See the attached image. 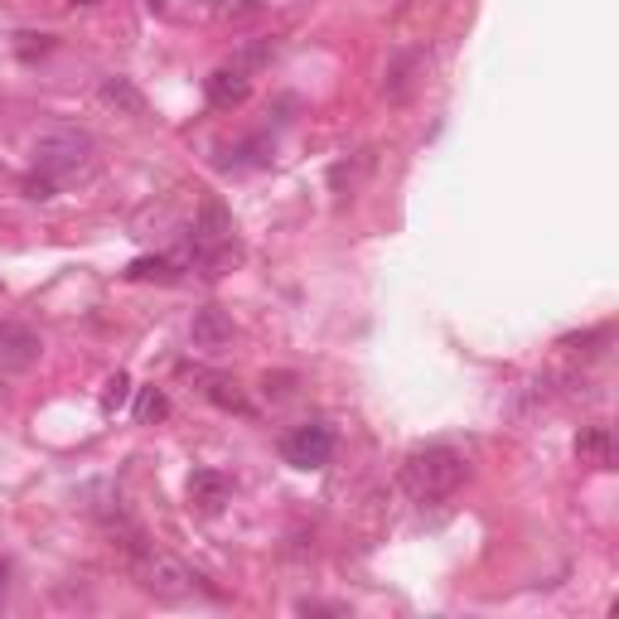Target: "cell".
I'll return each mask as SVG.
<instances>
[{"instance_id":"9a60e30c","label":"cell","mask_w":619,"mask_h":619,"mask_svg":"<svg viewBox=\"0 0 619 619\" xmlns=\"http://www.w3.org/2000/svg\"><path fill=\"white\" fill-rule=\"evenodd\" d=\"M266 397H276V402H281V397H290V393H296V373H276V378H272V373H266Z\"/></svg>"},{"instance_id":"6da1fadb","label":"cell","mask_w":619,"mask_h":619,"mask_svg":"<svg viewBox=\"0 0 619 619\" xmlns=\"http://www.w3.org/2000/svg\"><path fill=\"white\" fill-rule=\"evenodd\" d=\"M402 484L411 499L435 504L451 499V494L465 484V455L451 451V445H427V451H411L402 465Z\"/></svg>"},{"instance_id":"277c9868","label":"cell","mask_w":619,"mask_h":619,"mask_svg":"<svg viewBox=\"0 0 619 619\" xmlns=\"http://www.w3.org/2000/svg\"><path fill=\"white\" fill-rule=\"evenodd\" d=\"M141 586L151 590V596H161V600H179V596H189L194 590V576L185 562H175V556H165V552H141Z\"/></svg>"},{"instance_id":"3957f363","label":"cell","mask_w":619,"mask_h":619,"mask_svg":"<svg viewBox=\"0 0 619 619\" xmlns=\"http://www.w3.org/2000/svg\"><path fill=\"white\" fill-rule=\"evenodd\" d=\"M281 455H286V465H296V469H324L334 460V427L306 421V427H296L281 441Z\"/></svg>"},{"instance_id":"52a82bcc","label":"cell","mask_w":619,"mask_h":619,"mask_svg":"<svg viewBox=\"0 0 619 619\" xmlns=\"http://www.w3.org/2000/svg\"><path fill=\"white\" fill-rule=\"evenodd\" d=\"M40 334L30 330V324H5V330H0V363H5V368H30L34 358H40Z\"/></svg>"},{"instance_id":"5bb4252c","label":"cell","mask_w":619,"mask_h":619,"mask_svg":"<svg viewBox=\"0 0 619 619\" xmlns=\"http://www.w3.org/2000/svg\"><path fill=\"white\" fill-rule=\"evenodd\" d=\"M126 393H131L126 373H117V378H107V393H102V411H117L121 402H126Z\"/></svg>"},{"instance_id":"30bf717a","label":"cell","mask_w":619,"mask_h":619,"mask_svg":"<svg viewBox=\"0 0 619 619\" xmlns=\"http://www.w3.org/2000/svg\"><path fill=\"white\" fill-rule=\"evenodd\" d=\"M576 460H581V465H590V469H610L615 465L610 431H605V427H581V435H576Z\"/></svg>"},{"instance_id":"2e32d148","label":"cell","mask_w":619,"mask_h":619,"mask_svg":"<svg viewBox=\"0 0 619 619\" xmlns=\"http://www.w3.org/2000/svg\"><path fill=\"white\" fill-rule=\"evenodd\" d=\"M0 600H5V562H0Z\"/></svg>"},{"instance_id":"5b68a950","label":"cell","mask_w":619,"mask_h":619,"mask_svg":"<svg viewBox=\"0 0 619 619\" xmlns=\"http://www.w3.org/2000/svg\"><path fill=\"white\" fill-rule=\"evenodd\" d=\"M189 339H194V349H209V354H218V349L233 344V314L218 310V306L194 310V320H189Z\"/></svg>"},{"instance_id":"9c48e42d","label":"cell","mask_w":619,"mask_h":619,"mask_svg":"<svg viewBox=\"0 0 619 619\" xmlns=\"http://www.w3.org/2000/svg\"><path fill=\"white\" fill-rule=\"evenodd\" d=\"M97 97H102V107H112V112H121V117H145V97H141V88H136L131 78H121V73L102 78Z\"/></svg>"},{"instance_id":"7c38bea8","label":"cell","mask_w":619,"mask_h":619,"mask_svg":"<svg viewBox=\"0 0 619 619\" xmlns=\"http://www.w3.org/2000/svg\"><path fill=\"white\" fill-rule=\"evenodd\" d=\"M126 281H175V262L169 257H136L126 266Z\"/></svg>"},{"instance_id":"8fae6325","label":"cell","mask_w":619,"mask_h":619,"mask_svg":"<svg viewBox=\"0 0 619 619\" xmlns=\"http://www.w3.org/2000/svg\"><path fill=\"white\" fill-rule=\"evenodd\" d=\"M203 393H209V402H218L223 411H237V417H252V402H247V397H242V387H237V383H228V378H209V387H203Z\"/></svg>"},{"instance_id":"ba28073f","label":"cell","mask_w":619,"mask_h":619,"mask_svg":"<svg viewBox=\"0 0 619 619\" xmlns=\"http://www.w3.org/2000/svg\"><path fill=\"white\" fill-rule=\"evenodd\" d=\"M228 499H233V484L218 475V469H194L189 475V504H199L203 513H218Z\"/></svg>"},{"instance_id":"7a4b0ae2","label":"cell","mask_w":619,"mask_h":619,"mask_svg":"<svg viewBox=\"0 0 619 619\" xmlns=\"http://www.w3.org/2000/svg\"><path fill=\"white\" fill-rule=\"evenodd\" d=\"M92 151H97V145H92L88 131L58 126V131H48V136H40V145H34V169L58 185V179H73L78 169H88Z\"/></svg>"},{"instance_id":"e0dca14e","label":"cell","mask_w":619,"mask_h":619,"mask_svg":"<svg viewBox=\"0 0 619 619\" xmlns=\"http://www.w3.org/2000/svg\"><path fill=\"white\" fill-rule=\"evenodd\" d=\"M73 5H97V0H73Z\"/></svg>"},{"instance_id":"4fadbf2b","label":"cell","mask_w":619,"mask_h":619,"mask_svg":"<svg viewBox=\"0 0 619 619\" xmlns=\"http://www.w3.org/2000/svg\"><path fill=\"white\" fill-rule=\"evenodd\" d=\"M169 417V397L161 393V387H141V397H136V421L141 427H155V421H165Z\"/></svg>"},{"instance_id":"8992f818","label":"cell","mask_w":619,"mask_h":619,"mask_svg":"<svg viewBox=\"0 0 619 619\" xmlns=\"http://www.w3.org/2000/svg\"><path fill=\"white\" fill-rule=\"evenodd\" d=\"M203 92H209V107H218V112H228V107H242L252 97V78L242 68H218L209 82H203Z\"/></svg>"}]
</instances>
